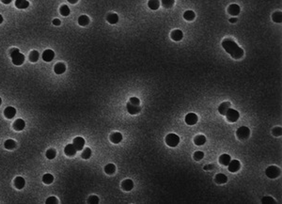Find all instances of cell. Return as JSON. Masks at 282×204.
I'll return each mask as SVG.
<instances>
[{"mask_svg":"<svg viewBox=\"0 0 282 204\" xmlns=\"http://www.w3.org/2000/svg\"><path fill=\"white\" fill-rule=\"evenodd\" d=\"M222 46L234 59H240L244 57V50L231 39H225L222 41Z\"/></svg>","mask_w":282,"mask_h":204,"instance_id":"6da1fadb","label":"cell"},{"mask_svg":"<svg viewBox=\"0 0 282 204\" xmlns=\"http://www.w3.org/2000/svg\"><path fill=\"white\" fill-rule=\"evenodd\" d=\"M9 56L12 58V63L16 66H20L25 61V56L20 52L18 48H12L9 50Z\"/></svg>","mask_w":282,"mask_h":204,"instance_id":"7a4b0ae2","label":"cell"},{"mask_svg":"<svg viewBox=\"0 0 282 204\" xmlns=\"http://www.w3.org/2000/svg\"><path fill=\"white\" fill-rule=\"evenodd\" d=\"M280 168L277 166H270L265 169V174L270 179H276L280 176Z\"/></svg>","mask_w":282,"mask_h":204,"instance_id":"3957f363","label":"cell"},{"mask_svg":"<svg viewBox=\"0 0 282 204\" xmlns=\"http://www.w3.org/2000/svg\"><path fill=\"white\" fill-rule=\"evenodd\" d=\"M166 143L169 147H177L180 143V137L176 134H168L166 136Z\"/></svg>","mask_w":282,"mask_h":204,"instance_id":"277c9868","label":"cell"},{"mask_svg":"<svg viewBox=\"0 0 282 204\" xmlns=\"http://www.w3.org/2000/svg\"><path fill=\"white\" fill-rule=\"evenodd\" d=\"M236 135L240 140H245L250 135V130L246 126H242L236 131Z\"/></svg>","mask_w":282,"mask_h":204,"instance_id":"5b68a950","label":"cell"},{"mask_svg":"<svg viewBox=\"0 0 282 204\" xmlns=\"http://www.w3.org/2000/svg\"><path fill=\"white\" fill-rule=\"evenodd\" d=\"M225 116L227 117V120L230 122H236L240 118L239 112L235 109H232V108H230L229 110H227Z\"/></svg>","mask_w":282,"mask_h":204,"instance_id":"8992f818","label":"cell"},{"mask_svg":"<svg viewBox=\"0 0 282 204\" xmlns=\"http://www.w3.org/2000/svg\"><path fill=\"white\" fill-rule=\"evenodd\" d=\"M241 167V163L238 160H231V162L227 165V168L231 172H237Z\"/></svg>","mask_w":282,"mask_h":204,"instance_id":"52a82bcc","label":"cell"},{"mask_svg":"<svg viewBox=\"0 0 282 204\" xmlns=\"http://www.w3.org/2000/svg\"><path fill=\"white\" fill-rule=\"evenodd\" d=\"M72 145L74 146V148L76 149V151H82L84 146H85V139L83 137L77 136L73 139V143Z\"/></svg>","mask_w":282,"mask_h":204,"instance_id":"ba28073f","label":"cell"},{"mask_svg":"<svg viewBox=\"0 0 282 204\" xmlns=\"http://www.w3.org/2000/svg\"><path fill=\"white\" fill-rule=\"evenodd\" d=\"M199 121L198 116L195 113H188L185 116V122L188 125H195Z\"/></svg>","mask_w":282,"mask_h":204,"instance_id":"9c48e42d","label":"cell"},{"mask_svg":"<svg viewBox=\"0 0 282 204\" xmlns=\"http://www.w3.org/2000/svg\"><path fill=\"white\" fill-rule=\"evenodd\" d=\"M41 57H42V59L45 62H50L54 59V58H55V52L51 49H47L42 53Z\"/></svg>","mask_w":282,"mask_h":204,"instance_id":"30bf717a","label":"cell"},{"mask_svg":"<svg viewBox=\"0 0 282 204\" xmlns=\"http://www.w3.org/2000/svg\"><path fill=\"white\" fill-rule=\"evenodd\" d=\"M126 107H127L128 113H130L131 115H136L141 111V107L139 105H135V104H132L131 103H128Z\"/></svg>","mask_w":282,"mask_h":204,"instance_id":"8fae6325","label":"cell"},{"mask_svg":"<svg viewBox=\"0 0 282 204\" xmlns=\"http://www.w3.org/2000/svg\"><path fill=\"white\" fill-rule=\"evenodd\" d=\"M109 138H110V141H111L112 143H114V144H118V143L122 142L123 136H122V135L121 133L115 132V133H112V134L110 135V137H109Z\"/></svg>","mask_w":282,"mask_h":204,"instance_id":"7c38bea8","label":"cell"},{"mask_svg":"<svg viewBox=\"0 0 282 204\" xmlns=\"http://www.w3.org/2000/svg\"><path fill=\"white\" fill-rule=\"evenodd\" d=\"M240 12H241V9L239 5H237V4H231L229 8H227V12L232 16L238 15L240 13Z\"/></svg>","mask_w":282,"mask_h":204,"instance_id":"4fadbf2b","label":"cell"},{"mask_svg":"<svg viewBox=\"0 0 282 204\" xmlns=\"http://www.w3.org/2000/svg\"><path fill=\"white\" fill-rule=\"evenodd\" d=\"M170 37H171V39H172L173 40L180 41V40H182V38H183V33H182V31L180 30V29H175V30H173V31L171 32Z\"/></svg>","mask_w":282,"mask_h":204,"instance_id":"5bb4252c","label":"cell"},{"mask_svg":"<svg viewBox=\"0 0 282 204\" xmlns=\"http://www.w3.org/2000/svg\"><path fill=\"white\" fill-rule=\"evenodd\" d=\"M122 188L124 190V191H131L133 188H134V182L132 180L130 179H126L124 180L122 182Z\"/></svg>","mask_w":282,"mask_h":204,"instance_id":"9a60e30c","label":"cell"},{"mask_svg":"<svg viewBox=\"0 0 282 204\" xmlns=\"http://www.w3.org/2000/svg\"><path fill=\"white\" fill-rule=\"evenodd\" d=\"M4 115L7 119H12V118L16 115V109L12 106H8L4 110Z\"/></svg>","mask_w":282,"mask_h":204,"instance_id":"2e32d148","label":"cell"},{"mask_svg":"<svg viewBox=\"0 0 282 204\" xmlns=\"http://www.w3.org/2000/svg\"><path fill=\"white\" fill-rule=\"evenodd\" d=\"M26 127V122L22 119H18L13 123V129L15 131H23Z\"/></svg>","mask_w":282,"mask_h":204,"instance_id":"e0dca14e","label":"cell"},{"mask_svg":"<svg viewBox=\"0 0 282 204\" xmlns=\"http://www.w3.org/2000/svg\"><path fill=\"white\" fill-rule=\"evenodd\" d=\"M76 149L74 148V146L72 144H68L64 149V153L67 156H73L76 153Z\"/></svg>","mask_w":282,"mask_h":204,"instance_id":"ac0fdd59","label":"cell"},{"mask_svg":"<svg viewBox=\"0 0 282 204\" xmlns=\"http://www.w3.org/2000/svg\"><path fill=\"white\" fill-rule=\"evenodd\" d=\"M231 108V103L229 102H224L222 103L219 106H218V112L221 114V115H226L227 111Z\"/></svg>","mask_w":282,"mask_h":204,"instance_id":"d6986e66","label":"cell"},{"mask_svg":"<svg viewBox=\"0 0 282 204\" xmlns=\"http://www.w3.org/2000/svg\"><path fill=\"white\" fill-rule=\"evenodd\" d=\"M14 185L17 189H23L26 185V181L23 177H16L14 180Z\"/></svg>","mask_w":282,"mask_h":204,"instance_id":"ffe728a7","label":"cell"},{"mask_svg":"<svg viewBox=\"0 0 282 204\" xmlns=\"http://www.w3.org/2000/svg\"><path fill=\"white\" fill-rule=\"evenodd\" d=\"M65 71H66V65H65L64 63H61V62L57 63L55 65V67H54V72H55L57 74H62V73L65 72Z\"/></svg>","mask_w":282,"mask_h":204,"instance_id":"44dd1931","label":"cell"},{"mask_svg":"<svg viewBox=\"0 0 282 204\" xmlns=\"http://www.w3.org/2000/svg\"><path fill=\"white\" fill-rule=\"evenodd\" d=\"M214 181H215L216 184L223 185V184H226V182L227 181V177L225 174H223V173H218V174L215 175Z\"/></svg>","mask_w":282,"mask_h":204,"instance_id":"7402d4cb","label":"cell"},{"mask_svg":"<svg viewBox=\"0 0 282 204\" xmlns=\"http://www.w3.org/2000/svg\"><path fill=\"white\" fill-rule=\"evenodd\" d=\"M231 157L229 154H226V153L220 155V157H219V159H218L219 163H220L222 166H227V165H229V163L231 162Z\"/></svg>","mask_w":282,"mask_h":204,"instance_id":"603a6c76","label":"cell"},{"mask_svg":"<svg viewBox=\"0 0 282 204\" xmlns=\"http://www.w3.org/2000/svg\"><path fill=\"white\" fill-rule=\"evenodd\" d=\"M15 6H16L17 9H25L28 8L29 2L27 1V0H15Z\"/></svg>","mask_w":282,"mask_h":204,"instance_id":"cb8c5ba5","label":"cell"},{"mask_svg":"<svg viewBox=\"0 0 282 204\" xmlns=\"http://www.w3.org/2000/svg\"><path fill=\"white\" fill-rule=\"evenodd\" d=\"M206 140H207V139H206L205 135H197L196 137H195L194 142H195V144H196L197 146H202V145H204L206 143Z\"/></svg>","mask_w":282,"mask_h":204,"instance_id":"d4e9b609","label":"cell"},{"mask_svg":"<svg viewBox=\"0 0 282 204\" xmlns=\"http://www.w3.org/2000/svg\"><path fill=\"white\" fill-rule=\"evenodd\" d=\"M106 21L111 25H115L118 22V16L116 13H109L106 17Z\"/></svg>","mask_w":282,"mask_h":204,"instance_id":"484cf974","label":"cell"},{"mask_svg":"<svg viewBox=\"0 0 282 204\" xmlns=\"http://www.w3.org/2000/svg\"><path fill=\"white\" fill-rule=\"evenodd\" d=\"M160 4H161L160 0H149V2H148L149 8L150 9H153V10L158 9L159 7H160Z\"/></svg>","mask_w":282,"mask_h":204,"instance_id":"4316f807","label":"cell"},{"mask_svg":"<svg viewBox=\"0 0 282 204\" xmlns=\"http://www.w3.org/2000/svg\"><path fill=\"white\" fill-rule=\"evenodd\" d=\"M104 171H105L106 174L112 175L116 172V166L114 164H107L104 167Z\"/></svg>","mask_w":282,"mask_h":204,"instance_id":"83f0119b","label":"cell"},{"mask_svg":"<svg viewBox=\"0 0 282 204\" xmlns=\"http://www.w3.org/2000/svg\"><path fill=\"white\" fill-rule=\"evenodd\" d=\"M90 23V18L86 16V15H81L79 18H78V24L79 26H88Z\"/></svg>","mask_w":282,"mask_h":204,"instance_id":"f1b7e54d","label":"cell"},{"mask_svg":"<svg viewBox=\"0 0 282 204\" xmlns=\"http://www.w3.org/2000/svg\"><path fill=\"white\" fill-rule=\"evenodd\" d=\"M39 58H40V54H39L38 51L33 50V51L30 52V54H29V60L31 62H33V63L37 62L39 60Z\"/></svg>","mask_w":282,"mask_h":204,"instance_id":"f546056e","label":"cell"},{"mask_svg":"<svg viewBox=\"0 0 282 204\" xmlns=\"http://www.w3.org/2000/svg\"><path fill=\"white\" fill-rule=\"evenodd\" d=\"M195 17H196V14H195L193 10H186V12L183 13V18L186 21H193Z\"/></svg>","mask_w":282,"mask_h":204,"instance_id":"4dcf8cb0","label":"cell"},{"mask_svg":"<svg viewBox=\"0 0 282 204\" xmlns=\"http://www.w3.org/2000/svg\"><path fill=\"white\" fill-rule=\"evenodd\" d=\"M4 147L7 149H12L16 147V142L12 140V139H8V140H6L4 143Z\"/></svg>","mask_w":282,"mask_h":204,"instance_id":"1f68e13d","label":"cell"},{"mask_svg":"<svg viewBox=\"0 0 282 204\" xmlns=\"http://www.w3.org/2000/svg\"><path fill=\"white\" fill-rule=\"evenodd\" d=\"M53 181H54V177H53V175L50 174V173L44 174V175L42 176V181L44 182L45 185H50V184H52Z\"/></svg>","mask_w":282,"mask_h":204,"instance_id":"d6a6232c","label":"cell"},{"mask_svg":"<svg viewBox=\"0 0 282 204\" xmlns=\"http://www.w3.org/2000/svg\"><path fill=\"white\" fill-rule=\"evenodd\" d=\"M272 19L275 23H277V24H280L281 21H282V13L281 12H276L273 13L272 15Z\"/></svg>","mask_w":282,"mask_h":204,"instance_id":"836d02e7","label":"cell"},{"mask_svg":"<svg viewBox=\"0 0 282 204\" xmlns=\"http://www.w3.org/2000/svg\"><path fill=\"white\" fill-rule=\"evenodd\" d=\"M59 12H60V14L63 16H68L71 13L70 8L67 5H62L59 9Z\"/></svg>","mask_w":282,"mask_h":204,"instance_id":"e575fe53","label":"cell"},{"mask_svg":"<svg viewBox=\"0 0 282 204\" xmlns=\"http://www.w3.org/2000/svg\"><path fill=\"white\" fill-rule=\"evenodd\" d=\"M45 155H46V157H47L49 160H52V159H54V158H56V156H57V151H56L55 149H49L48 151L46 152Z\"/></svg>","mask_w":282,"mask_h":204,"instance_id":"d590c367","label":"cell"},{"mask_svg":"<svg viewBox=\"0 0 282 204\" xmlns=\"http://www.w3.org/2000/svg\"><path fill=\"white\" fill-rule=\"evenodd\" d=\"M91 154H92V151L90 149V148H86L84 151H83V153H82V158L83 159H89V158H90V156H91Z\"/></svg>","mask_w":282,"mask_h":204,"instance_id":"8d00e7d4","label":"cell"},{"mask_svg":"<svg viewBox=\"0 0 282 204\" xmlns=\"http://www.w3.org/2000/svg\"><path fill=\"white\" fill-rule=\"evenodd\" d=\"M174 3H175V0H162V2H161L162 6L164 8H167V9L171 8L173 5H174Z\"/></svg>","mask_w":282,"mask_h":204,"instance_id":"74e56055","label":"cell"},{"mask_svg":"<svg viewBox=\"0 0 282 204\" xmlns=\"http://www.w3.org/2000/svg\"><path fill=\"white\" fill-rule=\"evenodd\" d=\"M194 160L195 161H200L203 157H204V153H203V152H200V151H199V152H196L194 153Z\"/></svg>","mask_w":282,"mask_h":204,"instance_id":"f35d334b","label":"cell"},{"mask_svg":"<svg viewBox=\"0 0 282 204\" xmlns=\"http://www.w3.org/2000/svg\"><path fill=\"white\" fill-rule=\"evenodd\" d=\"M262 202L264 203V204H267V203H276V200H275L273 198L266 196V197H264V198L262 199Z\"/></svg>","mask_w":282,"mask_h":204,"instance_id":"ab89813d","label":"cell"},{"mask_svg":"<svg viewBox=\"0 0 282 204\" xmlns=\"http://www.w3.org/2000/svg\"><path fill=\"white\" fill-rule=\"evenodd\" d=\"M88 202L90 204H97L99 203V198L97 196H90L88 199Z\"/></svg>","mask_w":282,"mask_h":204,"instance_id":"60d3db41","label":"cell"},{"mask_svg":"<svg viewBox=\"0 0 282 204\" xmlns=\"http://www.w3.org/2000/svg\"><path fill=\"white\" fill-rule=\"evenodd\" d=\"M272 133H273V135H274L275 136H280L281 134H282V129H281V127H275V128L273 129Z\"/></svg>","mask_w":282,"mask_h":204,"instance_id":"b9f144b4","label":"cell"},{"mask_svg":"<svg viewBox=\"0 0 282 204\" xmlns=\"http://www.w3.org/2000/svg\"><path fill=\"white\" fill-rule=\"evenodd\" d=\"M129 103H131L132 104H135V105H139L140 104V100L136 97H131L130 98V101Z\"/></svg>","mask_w":282,"mask_h":204,"instance_id":"7bdbcfd3","label":"cell"},{"mask_svg":"<svg viewBox=\"0 0 282 204\" xmlns=\"http://www.w3.org/2000/svg\"><path fill=\"white\" fill-rule=\"evenodd\" d=\"M46 204H50V203H58V199H57V198H55V197H50V198H48L47 199H46Z\"/></svg>","mask_w":282,"mask_h":204,"instance_id":"ee69618b","label":"cell"},{"mask_svg":"<svg viewBox=\"0 0 282 204\" xmlns=\"http://www.w3.org/2000/svg\"><path fill=\"white\" fill-rule=\"evenodd\" d=\"M61 24V21L59 19H54L53 20V25L54 26H60Z\"/></svg>","mask_w":282,"mask_h":204,"instance_id":"f6af8a7d","label":"cell"},{"mask_svg":"<svg viewBox=\"0 0 282 204\" xmlns=\"http://www.w3.org/2000/svg\"><path fill=\"white\" fill-rule=\"evenodd\" d=\"M203 168H204V170H212V169H213V165H207V166H205Z\"/></svg>","mask_w":282,"mask_h":204,"instance_id":"bcb514c9","label":"cell"},{"mask_svg":"<svg viewBox=\"0 0 282 204\" xmlns=\"http://www.w3.org/2000/svg\"><path fill=\"white\" fill-rule=\"evenodd\" d=\"M3 4H6V5H8V4H9V3H12V0H0Z\"/></svg>","mask_w":282,"mask_h":204,"instance_id":"7dc6e473","label":"cell"},{"mask_svg":"<svg viewBox=\"0 0 282 204\" xmlns=\"http://www.w3.org/2000/svg\"><path fill=\"white\" fill-rule=\"evenodd\" d=\"M237 21H238V20H237V18H234V17H232V18H231V19H230V22H231V24H234V23H236Z\"/></svg>","mask_w":282,"mask_h":204,"instance_id":"c3c4849f","label":"cell"},{"mask_svg":"<svg viewBox=\"0 0 282 204\" xmlns=\"http://www.w3.org/2000/svg\"><path fill=\"white\" fill-rule=\"evenodd\" d=\"M68 2L71 3V4H75L78 2V0H68Z\"/></svg>","mask_w":282,"mask_h":204,"instance_id":"681fc988","label":"cell"},{"mask_svg":"<svg viewBox=\"0 0 282 204\" xmlns=\"http://www.w3.org/2000/svg\"><path fill=\"white\" fill-rule=\"evenodd\" d=\"M3 21H4V18H3V16L1 14H0V24H2Z\"/></svg>","mask_w":282,"mask_h":204,"instance_id":"f907efd6","label":"cell"},{"mask_svg":"<svg viewBox=\"0 0 282 204\" xmlns=\"http://www.w3.org/2000/svg\"><path fill=\"white\" fill-rule=\"evenodd\" d=\"M1 104H2V100H1V98H0V105H1Z\"/></svg>","mask_w":282,"mask_h":204,"instance_id":"816d5d0a","label":"cell"}]
</instances>
